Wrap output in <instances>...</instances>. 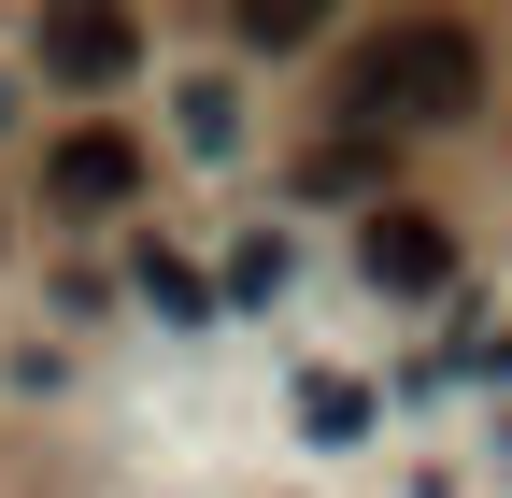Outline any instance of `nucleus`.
I'll return each instance as SVG.
<instances>
[{
	"label": "nucleus",
	"instance_id": "obj_1",
	"mask_svg": "<svg viewBox=\"0 0 512 498\" xmlns=\"http://www.w3.org/2000/svg\"><path fill=\"white\" fill-rule=\"evenodd\" d=\"M470 86H484V43L456 15H399L370 43V100L384 114H470Z\"/></svg>",
	"mask_w": 512,
	"mask_h": 498
},
{
	"label": "nucleus",
	"instance_id": "obj_2",
	"mask_svg": "<svg viewBox=\"0 0 512 498\" xmlns=\"http://www.w3.org/2000/svg\"><path fill=\"white\" fill-rule=\"evenodd\" d=\"M43 200L57 214H128V200H143V143H128V129H72L43 157Z\"/></svg>",
	"mask_w": 512,
	"mask_h": 498
},
{
	"label": "nucleus",
	"instance_id": "obj_3",
	"mask_svg": "<svg viewBox=\"0 0 512 498\" xmlns=\"http://www.w3.org/2000/svg\"><path fill=\"white\" fill-rule=\"evenodd\" d=\"M43 72L57 86H128L143 72V29L128 15H43Z\"/></svg>",
	"mask_w": 512,
	"mask_h": 498
},
{
	"label": "nucleus",
	"instance_id": "obj_4",
	"mask_svg": "<svg viewBox=\"0 0 512 498\" xmlns=\"http://www.w3.org/2000/svg\"><path fill=\"white\" fill-rule=\"evenodd\" d=\"M356 257H370V285H399V299H427L441 271H456V242H441L427 214H370V242H356Z\"/></svg>",
	"mask_w": 512,
	"mask_h": 498
},
{
	"label": "nucleus",
	"instance_id": "obj_5",
	"mask_svg": "<svg viewBox=\"0 0 512 498\" xmlns=\"http://www.w3.org/2000/svg\"><path fill=\"white\" fill-rule=\"evenodd\" d=\"M143 299H157V314H171V328H214V285H200V271H185V257H143Z\"/></svg>",
	"mask_w": 512,
	"mask_h": 498
},
{
	"label": "nucleus",
	"instance_id": "obj_6",
	"mask_svg": "<svg viewBox=\"0 0 512 498\" xmlns=\"http://www.w3.org/2000/svg\"><path fill=\"white\" fill-rule=\"evenodd\" d=\"M356 427H370V399L342 385V370H313V442H356Z\"/></svg>",
	"mask_w": 512,
	"mask_h": 498
},
{
	"label": "nucleus",
	"instance_id": "obj_7",
	"mask_svg": "<svg viewBox=\"0 0 512 498\" xmlns=\"http://www.w3.org/2000/svg\"><path fill=\"white\" fill-rule=\"evenodd\" d=\"M185 143H242V100L228 86H185Z\"/></svg>",
	"mask_w": 512,
	"mask_h": 498
},
{
	"label": "nucleus",
	"instance_id": "obj_8",
	"mask_svg": "<svg viewBox=\"0 0 512 498\" xmlns=\"http://www.w3.org/2000/svg\"><path fill=\"white\" fill-rule=\"evenodd\" d=\"M228 299H285V242H242V257H228Z\"/></svg>",
	"mask_w": 512,
	"mask_h": 498
}]
</instances>
